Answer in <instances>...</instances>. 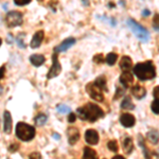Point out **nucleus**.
Segmentation results:
<instances>
[{"label":"nucleus","mask_w":159,"mask_h":159,"mask_svg":"<svg viewBox=\"0 0 159 159\" xmlns=\"http://www.w3.org/2000/svg\"><path fill=\"white\" fill-rule=\"evenodd\" d=\"M76 112L81 120H85V121H89L91 123L104 117L103 110L100 108L98 105L92 103H87L83 107H80L76 110Z\"/></svg>","instance_id":"obj_1"},{"label":"nucleus","mask_w":159,"mask_h":159,"mask_svg":"<svg viewBox=\"0 0 159 159\" xmlns=\"http://www.w3.org/2000/svg\"><path fill=\"white\" fill-rule=\"evenodd\" d=\"M134 74L141 81L152 80L156 76V69L151 61L139 63L134 67Z\"/></svg>","instance_id":"obj_2"},{"label":"nucleus","mask_w":159,"mask_h":159,"mask_svg":"<svg viewBox=\"0 0 159 159\" xmlns=\"http://www.w3.org/2000/svg\"><path fill=\"white\" fill-rule=\"evenodd\" d=\"M16 136L22 141H31L35 136V129L25 122H18L16 125Z\"/></svg>","instance_id":"obj_3"},{"label":"nucleus","mask_w":159,"mask_h":159,"mask_svg":"<svg viewBox=\"0 0 159 159\" xmlns=\"http://www.w3.org/2000/svg\"><path fill=\"white\" fill-rule=\"evenodd\" d=\"M127 25H129V28L132 29L133 32H134V34L138 38H139L141 42H143V43H147L148 42V37H150V34H148V32L147 31V29H144L142 25H140L139 24H137V22H136L135 20H133V19H129V20H127Z\"/></svg>","instance_id":"obj_4"},{"label":"nucleus","mask_w":159,"mask_h":159,"mask_svg":"<svg viewBox=\"0 0 159 159\" xmlns=\"http://www.w3.org/2000/svg\"><path fill=\"white\" fill-rule=\"evenodd\" d=\"M86 91H87V93H88L93 100H96V101L102 102L104 100L103 90H102V89L100 88V87L97 85L94 82H91V83L87 84Z\"/></svg>","instance_id":"obj_5"},{"label":"nucleus","mask_w":159,"mask_h":159,"mask_svg":"<svg viewBox=\"0 0 159 159\" xmlns=\"http://www.w3.org/2000/svg\"><path fill=\"white\" fill-rule=\"evenodd\" d=\"M6 22L7 25L10 28H14V27H18L22 24V15L21 13L17 12V11H11L7 13V17H6Z\"/></svg>","instance_id":"obj_6"},{"label":"nucleus","mask_w":159,"mask_h":159,"mask_svg":"<svg viewBox=\"0 0 159 159\" xmlns=\"http://www.w3.org/2000/svg\"><path fill=\"white\" fill-rule=\"evenodd\" d=\"M61 72V66L58 61V54L57 52H54L52 55V66H51L49 72L47 74V79H53L57 76Z\"/></svg>","instance_id":"obj_7"},{"label":"nucleus","mask_w":159,"mask_h":159,"mask_svg":"<svg viewBox=\"0 0 159 159\" xmlns=\"http://www.w3.org/2000/svg\"><path fill=\"white\" fill-rule=\"evenodd\" d=\"M85 140L88 144L96 145L99 142V134L96 129H87L85 133Z\"/></svg>","instance_id":"obj_8"},{"label":"nucleus","mask_w":159,"mask_h":159,"mask_svg":"<svg viewBox=\"0 0 159 159\" xmlns=\"http://www.w3.org/2000/svg\"><path fill=\"white\" fill-rule=\"evenodd\" d=\"M120 122L124 127H132L135 125L136 119L133 115L130 114H123L120 118Z\"/></svg>","instance_id":"obj_9"},{"label":"nucleus","mask_w":159,"mask_h":159,"mask_svg":"<svg viewBox=\"0 0 159 159\" xmlns=\"http://www.w3.org/2000/svg\"><path fill=\"white\" fill-rule=\"evenodd\" d=\"M74 43H75V39H74L73 37H69L55 48V52H64V51H67L69 48L72 47Z\"/></svg>","instance_id":"obj_10"},{"label":"nucleus","mask_w":159,"mask_h":159,"mask_svg":"<svg viewBox=\"0 0 159 159\" xmlns=\"http://www.w3.org/2000/svg\"><path fill=\"white\" fill-rule=\"evenodd\" d=\"M120 82H121V84L125 88H129L133 84V82H134V76H133V74L129 71H124L121 74V76H120Z\"/></svg>","instance_id":"obj_11"},{"label":"nucleus","mask_w":159,"mask_h":159,"mask_svg":"<svg viewBox=\"0 0 159 159\" xmlns=\"http://www.w3.org/2000/svg\"><path fill=\"white\" fill-rule=\"evenodd\" d=\"M3 130L6 134H10L12 130V116L7 110L3 114Z\"/></svg>","instance_id":"obj_12"},{"label":"nucleus","mask_w":159,"mask_h":159,"mask_svg":"<svg viewBox=\"0 0 159 159\" xmlns=\"http://www.w3.org/2000/svg\"><path fill=\"white\" fill-rule=\"evenodd\" d=\"M43 36H45V34H43V31H38L34 34V36H33L32 40H31V48H33V49H35V48H38L40 45H42L43 43Z\"/></svg>","instance_id":"obj_13"},{"label":"nucleus","mask_w":159,"mask_h":159,"mask_svg":"<svg viewBox=\"0 0 159 159\" xmlns=\"http://www.w3.org/2000/svg\"><path fill=\"white\" fill-rule=\"evenodd\" d=\"M68 138H69V143L71 145L75 144L80 139V133L75 127H71L68 129Z\"/></svg>","instance_id":"obj_14"},{"label":"nucleus","mask_w":159,"mask_h":159,"mask_svg":"<svg viewBox=\"0 0 159 159\" xmlns=\"http://www.w3.org/2000/svg\"><path fill=\"white\" fill-rule=\"evenodd\" d=\"M46 58L45 56L42 55V54H33L30 56V61L31 64H32L33 66H35V67H39V66H42L43 63H45Z\"/></svg>","instance_id":"obj_15"},{"label":"nucleus","mask_w":159,"mask_h":159,"mask_svg":"<svg viewBox=\"0 0 159 159\" xmlns=\"http://www.w3.org/2000/svg\"><path fill=\"white\" fill-rule=\"evenodd\" d=\"M132 93L134 94L137 99H142V98H144L145 94H147V90H145V88H143L142 86L136 85L132 88Z\"/></svg>","instance_id":"obj_16"},{"label":"nucleus","mask_w":159,"mask_h":159,"mask_svg":"<svg viewBox=\"0 0 159 159\" xmlns=\"http://www.w3.org/2000/svg\"><path fill=\"white\" fill-rule=\"evenodd\" d=\"M132 58L129 57V56H123L120 61V68L124 71H129L130 68H132Z\"/></svg>","instance_id":"obj_17"},{"label":"nucleus","mask_w":159,"mask_h":159,"mask_svg":"<svg viewBox=\"0 0 159 159\" xmlns=\"http://www.w3.org/2000/svg\"><path fill=\"white\" fill-rule=\"evenodd\" d=\"M134 150V143H133L132 138L127 137L125 138L124 142H123V151L125 154H130Z\"/></svg>","instance_id":"obj_18"},{"label":"nucleus","mask_w":159,"mask_h":159,"mask_svg":"<svg viewBox=\"0 0 159 159\" xmlns=\"http://www.w3.org/2000/svg\"><path fill=\"white\" fill-rule=\"evenodd\" d=\"M83 159H98V155H97V152L94 150H92L90 148H85Z\"/></svg>","instance_id":"obj_19"},{"label":"nucleus","mask_w":159,"mask_h":159,"mask_svg":"<svg viewBox=\"0 0 159 159\" xmlns=\"http://www.w3.org/2000/svg\"><path fill=\"white\" fill-rule=\"evenodd\" d=\"M121 108L123 109H134L135 108V105L129 97H125L124 98V100H123L121 103Z\"/></svg>","instance_id":"obj_20"},{"label":"nucleus","mask_w":159,"mask_h":159,"mask_svg":"<svg viewBox=\"0 0 159 159\" xmlns=\"http://www.w3.org/2000/svg\"><path fill=\"white\" fill-rule=\"evenodd\" d=\"M148 140L150 141L153 144H157L158 143V132L157 130H151V132L148 133L147 135Z\"/></svg>","instance_id":"obj_21"},{"label":"nucleus","mask_w":159,"mask_h":159,"mask_svg":"<svg viewBox=\"0 0 159 159\" xmlns=\"http://www.w3.org/2000/svg\"><path fill=\"white\" fill-rule=\"evenodd\" d=\"M94 83H96L102 90H107L106 89V79H105V76H103V75L98 76V78L96 79V81H94Z\"/></svg>","instance_id":"obj_22"},{"label":"nucleus","mask_w":159,"mask_h":159,"mask_svg":"<svg viewBox=\"0 0 159 159\" xmlns=\"http://www.w3.org/2000/svg\"><path fill=\"white\" fill-rule=\"evenodd\" d=\"M117 60H118V55L116 54V53H114V52L108 53V54H107V56H106V58H105L106 63L108 64L109 66L115 65V63L117 61Z\"/></svg>","instance_id":"obj_23"},{"label":"nucleus","mask_w":159,"mask_h":159,"mask_svg":"<svg viewBox=\"0 0 159 159\" xmlns=\"http://www.w3.org/2000/svg\"><path fill=\"white\" fill-rule=\"evenodd\" d=\"M47 119L48 118L45 114H39L37 117H35V123H36V125H38V126H43V125L46 124Z\"/></svg>","instance_id":"obj_24"},{"label":"nucleus","mask_w":159,"mask_h":159,"mask_svg":"<svg viewBox=\"0 0 159 159\" xmlns=\"http://www.w3.org/2000/svg\"><path fill=\"white\" fill-rule=\"evenodd\" d=\"M107 148H109V151L114 153H117L118 150H119V147H118V143L116 140H110L108 143H107Z\"/></svg>","instance_id":"obj_25"},{"label":"nucleus","mask_w":159,"mask_h":159,"mask_svg":"<svg viewBox=\"0 0 159 159\" xmlns=\"http://www.w3.org/2000/svg\"><path fill=\"white\" fill-rule=\"evenodd\" d=\"M57 111L61 112V114H69L71 110H70V108H69L68 106H66V105L60 104L57 106Z\"/></svg>","instance_id":"obj_26"},{"label":"nucleus","mask_w":159,"mask_h":159,"mask_svg":"<svg viewBox=\"0 0 159 159\" xmlns=\"http://www.w3.org/2000/svg\"><path fill=\"white\" fill-rule=\"evenodd\" d=\"M152 110L155 115L159 114V104H158V99H155L152 103Z\"/></svg>","instance_id":"obj_27"},{"label":"nucleus","mask_w":159,"mask_h":159,"mask_svg":"<svg viewBox=\"0 0 159 159\" xmlns=\"http://www.w3.org/2000/svg\"><path fill=\"white\" fill-rule=\"evenodd\" d=\"M93 61L97 64H102L104 61V56L103 54H101V53H99V54H96L93 56Z\"/></svg>","instance_id":"obj_28"},{"label":"nucleus","mask_w":159,"mask_h":159,"mask_svg":"<svg viewBox=\"0 0 159 159\" xmlns=\"http://www.w3.org/2000/svg\"><path fill=\"white\" fill-rule=\"evenodd\" d=\"M14 2L17 6H25V4L30 3L31 0H14Z\"/></svg>","instance_id":"obj_29"},{"label":"nucleus","mask_w":159,"mask_h":159,"mask_svg":"<svg viewBox=\"0 0 159 159\" xmlns=\"http://www.w3.org/2000/svg\"><path fill=\"white\" fill-rule=\"evenodd\" d=\"M19 148V145L17 144V143H14V144H12V145H10L9 147V152H11V153H15L17 150Z\"/></svg>","instance_id":"obj_30"},{"label":"nucleus","mask_w":159,"mask_h":159,"mask_svg":"<svg viewBox=\"0 0 159 159\" xmlns=\"http://www.w3.org/2000/svg\"><path fill=\"white\" fill-rule=\"evenodd\" d=\"M124 94V89H121V88H117V92L116 94H115V99H119L120 97L123 96Z\"/></svg>","instance_id":"obj_31"},{"label":"nucleus","mask_w":159,"mask_h":159,"mask_svg":"<svg viewBox=\"0 0 159 159\" xmlns=\"http://www.w3.org/2000/svg\"><path fill=\"white\" fill-rule=\"evenodd\" d=\"M29 159H42V156H40V154H39V153L34 152V153H32V154L30 155Z\"/></svg>","instance_id":"obj_32"},{"label":"nucleus","mask_w":159,"mask_h":159,"mask_svg":"<svg viewBox=\"0 0 159 159\" xmlns=\"http://www.w3.org/2000/svg\"><path fill=\"white\" fill-rule=\"evenodd\" d=\"M75 119H76V116H75V114H72V112H69V117H68V121L70 122V123H73L74 121H75Z\"/></svg>","instance_id":"obj_33"},{"label":"nucleus","mask_w":159,"mask_h":159,"mask_svg":"<svg viewBox=\"0 0 159 159\" xmlns=\"http://www.w3.org/2000/svg\"><path fill=\"white\" fill-rule=\"evenodd\" d=\"M154 27L156 31H158V13H156L155 18H154Z\"/></svg>","instance_id":"obj_34"},{"label":"nucleus","mask_w":159,"mask_h":159,"mask_svg":"<svg viewBox=\"0 0 159 159\" xmlns=\"http://www.w3.org/2000/svg\"><path fill=\"white\" fill-rule=\"evenodd\" d=\"M4 71H6V67H4V66H2V67L0 68V80H2V78H3Z\"/></svg>","instance_id":"obj_35"},{"label":"nucleus","mask_w":159,"mask_h":159,"mask_svg":"<svg viewBox=\"0 0 159 159\" xmlns=\"http://www.w3.org/2000/svg\"><path fill=\"white\" fill-rule=\"evenodd\" d=\"M159 87H155V89H154V97H155V99H158V90H159Z\"/></svg>","instance_id":"obj_36"},{"label":"nucleus","mask_w":159,"mask_h":159,"mask_svg":"<svg viewBox=\"0 0 159 159\" xmlns=\"http://www.w3.org/2000/svg\"><path fill=\"white\" fill-rule=\"evenodd\" d=\"M112 159H125L124 157H123V156H120V155H117V156H115L114 158Z\"/></svg>","instance_id":"obj_37"},{"label":"nucleus","mask_w":159,"mask_h":159,"mask_svg":"<svg viewBox=\"0 0 159 159\" xmlns=\"http://www.w3.org/2000/svg\"><path fill=\"white\" fill-rule=\"evenodd\" d=\"M143 15H144V16L145 15H147V16L148 15H150V11H148V10H144V11H143Z\"/></svg>","instance_id":"obj_38"},{"label":"nucleus","mask_w":159,"mask_h":159,"mask_svg":"<svg viewBox=\"0 0 159 159\" xmlns=\"http://www.w3.org/2000/svg\"><path fill=\"white\" fill-rule=\"evenodd\" d=\"M52 136H53V137L55 138V139H57V140L60 139V135H58V134H56V133H54V134H53Z\"/></svg>","instance_id":"obj_39"},{"label":"nucleus","mask_w":159,"mask_h":159,"mask_svg":"<svg viewBox=\"0 0 159 159\" xmlns=\"http://www.w3.org/2000/svg\"><path fill=\"white\" fill-rule=\"evenodd\" d=\"M1 43H2V40H1V38H0V46H1Z\"/></svg>","instance_id":"obj_40"},{"label":"nucleus","mask_w":159,"mask_h":159,"mask_svg":"<svg viewBox=\"0 0 159 159\" xmlns=\"http://www.w3.org/2000/svg\"><path fill=\"white\" fill-rule=\"evenodd\" d=\"M38 1H43V0H38Z\"/></svg>","instance_id":"obj_41"}]
</instances>
